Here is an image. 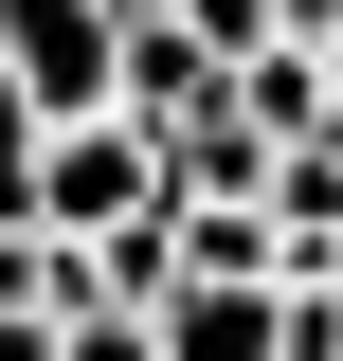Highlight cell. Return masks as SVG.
Listing matches in <instances>:
<instances>
[{"mask_svg": "<svg viewBox=\"0 0 343 361\" xmlns=\"http://www.w3.org/2000/svg\"><path fill=\"white\" fill-rule=\"evenodd\" d=\"M0 307H37V325H54V235H37V217H0Z\"/></svg>", "mask_w": 343, "mask_h": 361, "instance_id": "6", "label": "cell"}, {"mask_svg": "<svg viewBox=\"0 0 343 361\" xmlns=\"http://www.w3.org/2000/svg\"><path fill=\"white\" fill-rule=\"evenodd\" d=\"M54 361H163L145 307H54Z\"/></svg>", "mask_w": 343, "mask_h": 361, "instance_id": "4", "label": "cell"}, {"mask_svg": "<svg viewBox=\"0 0 343 361\" xmlns=\"http://www.w3.org/2000/svg\"><path fill=\"white\" fill-rule=\"evenodd\" d=\"M37 235H54V253H127V235H163V145H145L127 109H73V127L37 145Z\"/></svg>", "mask_w": 343, "mask_h": 361, "instance_id": "1", "label": "cell"}, {"mask_svg": "<svg viewBox=\"0 0 343 361\" xmlns=\"http://www.w3.org/2000/svg\"><path fill=\"white\" fill-rule=\"evenodd\" d=\"M0 361H54V325H37V307H0Z\"/></svg>", "mask_w": 343, "mask_h": 361, "instance_id": "8", "label": "cell"}, {"mask_svg": "<svg viewBox=\"0 0 343 361\" xmlns=\"http://www.w3.org/2000/svg\"><path fill=\"white\" fill-rule=\"evenodd\" d=\"M163 18L217 54V73H235V54H271V0H163Z\"/></svg>", "mask_w": 343, "mask_h": 361, "instance_id": "5", "label": "cell"}, {"mask_svg": "<svg viewBox=\"0 0 343 361\" xmlns=\"http://www.w3.org/2000/svg\"><path fill=\"white\" fill-rule=\"evenodd\" d=\"M271 37H307V54H325V37H343V0H271Z\"/></svg>", "mask_w": 343, "mask_h": 361, "instance_id": "7", "label": "cell"}, {"mask_svg": "<svg viewBox=\"0 0 343 361\" xmlns=\"http://www.w3.org/2000/svg\"><path fill=\"white\" fill-rule=\"evenodd\" d=\"M109 54H127V18H109V0H0V90H18L37 127L109 109Z\"/></svg>", "mask_w": 343, "mask_h": 361, "instance_id": "2", "label": "cell"}, {"mask_svg": "<svg viewBox=\"0 0 343 361\" xmlns=\"http://www.w3.org/2000/svg\"><path fill=\"white\" fill-rule=\"evenodd\" d=\"M163 361H289V289H235V271H163Z\"/></svg>", "mask_w": 343, "mask_h": 361, "instance_id": "3", "label": "cell"}]
</instances>
